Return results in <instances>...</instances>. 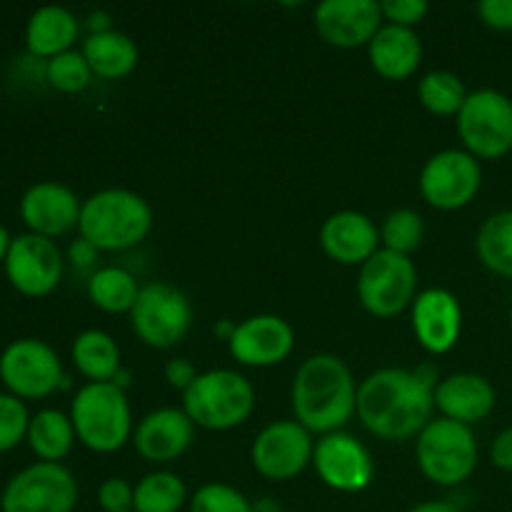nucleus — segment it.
<instances>
[{
	"label": "nucleus",
	"instance_id": "32",
	"mask_svg": "<svg viewBox=\"0 0 512 512\" xmlns=\"http://www.w3.org/2000/svg\"><path fill=\"white\" fill-rule=\"evenodd\" d=\"M425 235V225L420 213L410 208H398L383 220L380 225V243L385 245V250H393V253L408 255L413 250L420 248Z\"/></svg>",
	"mask_w": 512,
	"mask_h": 512
},
{
	"label": "nucleus",
	"instance_id": "38",
	"mask_svg": "<svg viewBox=\"0 0 512 512\" xmlns=\"http://www.w3.org/2000/svg\"><path fill=\"white\" fill-rule=\"evenodd\" d=\"M478 15L488 28L512 30V0H480Z\"/></svg>",
	"mask_w": 512,
	"mask_h": 512
},
{
	"label": "nucleus",
	"instance_id": "6",
	"mask_svg": "<svg viewBox=\"0 0 512 512\" xmlns=\"http://www.w3.org/2000/svg\"><path fill=\"white\" fill-rule=\"evenodd\" d=\"M415 458L430 483L450 488L465 483L473 475L478 465V440L470 425L448 418L430 420L418 435Z\"/></svg>",
	"mask_w": 512,
	"mask_h": 512
},
{
	"label": "nucleus",
	"instance_id": "5",
	"mask_svg": "<svg viewBox=\"0 0 512 512\" xmlns=\"http://www.w3.org/2000/svg\"><path fill=\"white\" fill-rule=\"evenodd\" d=\"M183 410L198 428L233 430L253 415L255 388L238 370H208L183 393Z\"/></svg>",
	"mask_w": 512,
	"mask_h": 512
},
{
	"label": "nucleus",
	"instance_id": "3",
	"mask_svg": "<svg viewBox=\"0 0 512 512\" xmlns=\"http://www.w3.org/2000/svg\"><path fill=\"white\" fill-rule=\"evenodd\" d=\"M153 228V210L143 195L125 188H108L90 195L80 208V238L98 250H128L143 243Z\"/></svg>",
	"mask_w": 512,
	"mask_h": 512
},
{
	"label": "nucleus",
	"instance_id": "40",
	"mask_svg": "<svg viewBox=\"0 0 512 512\" xmlns=\"http://www.w3.org/2000/svg\"><path fill=\"white\" fill-rule=\"evenodd\" d=\"M490 460H493L500 470L512 473V428L503 430V433L493 440V445H490Z\"/></svg>",
	"mask_w": 512,
	"mask_h": 512
},
{
	"label": "nucleus",
	"instance_id": "20",
	"mask_svg": "<svg viewBox=\"0 0 512 512\" xmlns=\"http://www.w3.org/2000/svg\"><path fill=\"white\" fill-rule=\"evenodd\" d=\"M83 203L70 188L60 183H38L20 200V218L43 238H58L78 228Z\"/></svg>",
	"mask_w": 512,
	"mask_h": 512
},
{
	"label": "nucleus",
	"instance_id": "26",
	"mask_svg": "<svg viewBox=\"0 0 512 512\" xmlns=\"http://www.w3.org/2000/svg\"><path fill=\"white\" fill-rule=\"evenodd\" d=\"M73 363L90 383H113L120 373V348L103 330H85L73 340Z\"/></svg>",
	"mask_w": 512,
	"mask_h": 512
},
{
	"label": "nucleus",
	"instance_id": "1",
	"mask_svg": "<svg viewBox=\"0 0 512 512\" xmlns=\"http://www.w3.org/2000/svg\"><path fill=\"white\" fill-rule=\"evenodd\" d=\"M438 370L383 368L368 375L358 388V418L383 440H410L433 420Z\"/></svg>",
	"mask_w": 512,
	"mask_h": 512
},
{
	"label": "nucleus",
	"instance_id": "21",
	"mask_svg": "<svg viewBox=\"0 0 512 512\" xmlns=\"http://www.w3.org/2000/svg\"><path fill=\"white\" fill-rule=\"evenodd\" d=\"M380 230L358 210L333 213L320 228V245L325 255L340 265H365L378 253Z\"/></svg>",
	"mask_w": 512,
	"mask_h": 512
},
{
	"label": "nucleus",
	"instance_id": "14",
	"mask_svg": "<svg viewBox=\"0 0 512 512\" xmlns=\"http://www.w3.org/2000/svg\"><path fill=\"white\" fill-rule=\"evenodd\" d=\"M313 465L318 478L338 493H360L375 478V463L368 448L355 435L343 430L318 440L313 450Z\"/></svg>",
	"mask_w": 512,
	"mask_h": 512
},
{
	"label": "nucleus",
	"instance_id": "41",
	"mask_svg": "<svg viewBox=\"0 0 512 512\" xmlns=\"http://www.w3.org/2000/svg\"><path fill=\"white\" fill-rule=\"evenodd\" d=\"M70 260H73V265H78V268H85V265H93L95 255H98V248L95 245H90L85 238H78L73 240V245H70Z\"/></svg>",
	"mask_w": 512,
	"mask_h": 512
},
{
	"label": "nucleus",
	"instance_id": "9",
	"mask_svg": "<svg viewBox=\"0 0 512 512\" xmlns=\"http://www.w3.org/2000/svg\"><path fill=\"white\" fill-rule=\"evenodd\" d=\"M130 325L150 348H175L193 325V305L175 285L150 283L140 288L138 300L130 310Z\"/></svg>",
	"mask_w": 512,
	"mask_h": 512
},
{
	"label": "nucleus",
	"instance_id": "24",
	"mask_svg": "<svg viewBox=\"0 0 512 512\" xmlns=\"http://www.w3.org/2000/svg\"><path fill=\"white\" fill-rule=\"evenodd\" d=\"M78 20L70 10L60 5H45L38 8L28 20L25 28V43L35 58H55L68 53L70 45L78 40Z\"/></svg>",
	"mask_w": 512,
	"mask_h": 512
},
{
	"label": "nucleus",
	"instance_id": "27",
	"mask_svg": "<svg viewBox=\"0 0 512 512\" xmlns=\"http://www.w3.org/2000/svg\"><path fill=\"white\" fill-rule=\"evenodd\" d=\"M28 443L43 463H58L75 443L73 420L60 410H40L30 418Z\"/></svg>",
	"mask_w": 512,
	"mask_h": 512
},
{
	"label": "nucleus",
	"instance_id": "29",
	"mask_svg": "<svg viewBox=\"0 0 512 512\" xmlns=\"http://www.w3.org/2000/svg\"><path fill=\"white\" fill-rule=\"evenodd\" d=\"M475 248L485 268L503 278H512V210L490 215L480 225Z\"/></svg>",
	"mask_w": 512,
	"mask_h": 512
},
{
	"label": "nucleus",
	"instance_id": "11",
	"mask_svg": "<svg viewBox=\"0 0 512 512\" xmlns=\"http://www.w3.org/2000/svg\"><path fill=\"white\" fill-rule=\"evenodd\" d=\"M63 378L65 373L60 358L43 340H15L0 355V380L15 398H45L60 388Z\"/></svg>",
	"mask_w": 512,
	"mask_h": 512
},
{
	"label": "nucleus",
	"instance_id": "43",
	"mask_svg": "<svg viewBox=\"0 0 512 512\" xmlns=\"http://www.w3.org/2000/svg\"><path fill=\"white\" fill-rule=\"evenodd\" d=\"M410 512H458V508L450 503H443V500H430V503L415 505Z\"/></svg>",
	"mask_w": 512,
	"mask_h": 512
},
{
	"label": "nucleus",
	"instance_id": "47",
	"mask_svg": "<svg viewBox=\"0 0 512 512\" xmlns=\"http://www.w3.org/2000/svg\"><path fill=\"white\" fill-rule=\"evenodd\" d=\"M510 320H512V315H510Z\"/></svg>",
	"mask_w": 512,
	"mask_h": 512
},
{
	"label": "nucleus",
	"instance_id": "4",
	"mask_svg": "<svg viewBox=\"0 0 512 512\" xmlns=\"http://www.w3.org/2000/svg\"><path fill=\"white\" fill-rule=\"evenodd\" d=\"M75 438L93 453H115L133 435V415L125 390L115 383H88L70 405Z\"/></svg>",
	"mask_w": 512,
	"mask_h": 512
},
{
	"label": "nucleus",
	"instance_id": "2",
	"mask_svg": "<svg viewBox=\"0 0 512 512\" xmlns=\"http://www.w3.org/2000/svg\"><path fill=\"white\" fill-rule=\"evenodd\" d=\"M295 420L310 433H338L358 413V385L338 355L320 353L303 360L293 378Z\"/></svg>",
	"mask_w": 512,
	"mask_h": 512
},
{
	"label": "nucleus",
	"instance_id": "30",
	"mask_svg": "<svg viewBox=\"0 0 512 512\" xmlns=\"http://www.w3.org/2000/svg\"><path fill=\"white\" fill-rule=\"evenodd\" d=\"M188 500L183 478L168 470H155L135 485L133 512H178Z\"/></svg>",
	"mask_w": 512,
	"mask_h": 512
},
{
	"label": "nucleus",
	"instance_id": "25",
	"mask_svg": "<svg viewBox=\"0 0 512 512\" xmlns=\"http://www.w3.org/2000/svg\"><path fill=\"white\" fill-rule=\"evenodd\" d=\"M83 58L88 60L93 75L103 80H120L130 75L138 65V45L130 35L120 30L90 33L83 40Z\"/></svg>",
	"mask_w": 512,
	"mask_h": 512
},
{
	"label": "nucleus",
	"instance_id": "39",
	"mask_svg": "<svg viewBox=\"0 0 512 512\" xmlns=\"http://www.w3.org/2000/svg\"><path fill=\"white\" fill-rule=\"evenodd\" d=\"M198 375V368H195L188 358H173L165 365V380H168L175 390H183V393L198 380Z\"/></svg>",
	"mask_w": 512,
	"mask_h": 512
},
{
	"label": "nucleus",
	"instance_id": "31",
	"mask_svg": "<svg viewBox=\"0 0 512 512\" xmlns=\"http://www.w3.org/2000/svg\"><path fill=\"white\" fill-rule=\"evenodd\" d=\"M418 100L423 103L425 110L433 115H458L460 108L468 100V90H465L463 80L448 70H433V73L423 75L418 83Z\"/></svg>",
	"mask_w": 512,
	"mask_h": 512
},
{
	"label": "nucleus",
	"instance_id": "45",
	"mask_svg": "<svg viewBox=\"0 0 512 512\" xmlns=\"http://www.w3.org/2000/svg\"><path fill=\"white\" fill-rule=\"evenodd\" d=\"M10 245H13V240H10L8 230H5L3 225H0V263H5V258H8Z\"/></svg>",
	"mask_w": 512,
	"mask_h": 512
},
{
	"label": "nucleus",
	"instance_id": "42",
	"mask_svg": "<svg viewBox=\"0 0 512 512\" xmlns=\"http://www.w3.org/2000/svg\"><path fill=\"white\" fill-rule=\"evenodd\" d=\"M88 25L93 33H105V30H113L110 28V15L103 13V10H98V13H90L88 15Z\"/></svg>",
	"mask_w": 512,
	"mask_h": 512
},
{
	"label": "nucleus",
	"instance_id": "34",
	"mask_svg": "<svg viewBox=\"0 0 512 512\" xmlns=\"http://www.w3.org/2000/svg\"><path fill=\"white\" fill-rule=\"evenodd\" d=\"M190 512H255L238 488L225 483H208L190 498Z\"/></svg>",
	"mask_w": 512,
	"mask_h": 512
},
{
	"label": "nucleus",
	"instance_id": "17",
	"mask_svg": "<svg viewBox=\"0 0 512 512\" xmlns=\"http://www.w3.org/2000/svg\"><path fill=\"white\" fill-rule=\"evenodd\" d=\"M295 330L280 315H253L235 328L228 340V350L240 365L250 368H270L293 353Z\"/></svg>",
	"mask_w": 512,
	"mask_h": 512
},
{
	"label": "nucleus",
	"instance_id": "37",
	"mask_svg": "<svg viewBox=\"0 0 512 512\" xmlns=\"http://www.w3.org/2000/svg\"><path fill=\"white\" fill-rule=\"evenodd\" d=\"M135 488L123 478H108L98 488V503L105 512H133Z\"/></svg>",
	"mask_w": 512,
	"mask_h": 512
},
{
	"label": "nucleus",
	"instance_id": "23",
	"mask_svg": "<svg viewBox=\"0 0 512 512\" xmlns=\"http://www.w3.org/2000/svg\"><path fill=\"white\" fill-rule=\"evenodd\" d=\"M368 60L385 80H408L423 60V43L413 28L383 25L368 45Z\"/></svg>",
	"mask_w": 512,
	"mask_h": 512
},
{
	"label": "nucleus",
	"instance_id": "8",
	"mask_svg": "<svg viewBox=\"0 0 512 512\" xmlns=\"http://www.w3.org/2000/svg\"><path fill=\"white\" fill-rule=\"evenodd\" d=\"M458 135L478 160H498L512 150V100L493 88L468 93L458 113Z\"/></svg>",
	"mask_w": 512,
	"mask_h": 512
},
{
	"label": "nucleus",
	"instance_id": "18",
	"mask_svg": "<svg viewBox=\"0 0 512 512\" xmlns=\"http://www.w3.org/2000/svg\"><path fill=\"white\" fill-rule=\"evenodd\" d=\"M195 423L185 410L158 408L145 415L133 430V445L153 465L173 463L193 445Z\"/></svg>",
	"mask_w": 512,
	"mask_h": 512
},
{
	"label": "nucleus",
	"instance_id": "33",
	"mask_svg": "<svg viewBox=\"0 0 512 512\" xmlns=\"http://www.w3.org/2000/svg\"><path fill=\"white\" fill-rule=\"evenodd\" d=\"M45 75H48V83L60 93H80V90L88 88L93 70H90L83 53L68 50V53H60L48 60Z\"/></svg>",
	"mask_w": 512,
	"mask_h": 512
},
{
	"label": "nucleus",
	"instance_id": "7",
	"mask_svg": "<svg viewBox=\"0 0 512 512\" xmlns=\"http://www.w3.org/2000/svg\"><path fill=\"white\" fill-rule=\"evenodd\" d=\"M418 268L408 255L380 248L358 275V300L373 318L388 320L415 300Z\"/></svg>",
	"mask_w": 512,
	"mask_h": 512
},
{
	"label": "nucleus",
	"instance_id": "10",
	"mask_svg": "<svg viewBox=\"0 0 512 512\" xmlns=\"http://www.w3.org/2000/svg\"><path fill=\"white\" fill-rule=\"evenodd\" d=\"M78 480L60 463H35L20 470L3 490V512H73Z\"/></svg>",
	"mask_w": 512,
	"mask_h": 512
},
{
	"label": "nucleus",
	"instance_id": "28",
	"mask_svg": "<svg viewBox=\"0 0 512 512\" xmlns=\"http://www.w3.org/2000/svg\"><path fill=\"white\" fill-rule=\"evenodd\" d=\"M138 280L123 268H100L90 275L88 280V298L93 300L95 308H100L103 313L118 315V313H130L138 300Z\"/></svg>",
	"mask_w": 512,
	"mask_h": 512
},
{
	"label": "nucleus",
	"instance_id": "13",
	"mask_svg": "<svg viewBox=\"0 0 512 512\" xmlns=\"http://www.w3.org/2000/svg\"><path fill=\"white\" fill-rule=\"evenodd\" d=\"M313 438L298 420H275L255 438L250 460L263 478L283 483L293 480L313 463Z\"/></svg>",
	"mask_w": 512,
	"mask_h": 512
},
{
	"label": "nucleus",
	"instance_id": "22",
	"mask_svg": "<svg viewBox=\"0 0 512 512\" xmlns=\"http://www.w3.org/2000/svg\"><path fill=\"white\" fill-rule=\"evenodd\" d=\"M435 408L443 418L473 425L488 418L495 408V388L475 373H455L435 388Z\"/></svg>",
	"mask_w": 512,
	"mask_h": 512
},
{
	"label": "nucleus",
	"instance_id": "35",
	"mask_svg": "<svg viewBox=\"0 0 512 512\" xmlns=\"http://www.w3.org/2000/svg\"><path fill=\"white\" fill-rule=\"evenodd\" d=\"M28 408L15 395H0V453L15 448L28 435Z\"/></svg>",
	"mask_w": 512,
	"mask_h": 512
},
{
	"label": "nucleus",
	"instance_id": "12",
	"mask_svg": "<svg viewBox=\"0 0 512 512\" xmlns=\"http://www.w3.org/2000/svg\"><path fill=\"white\" fill-rule=\"evenodd\" d=\"M420 193L433 208L460 210L470 205L483 183L480 160L468 150H440L420 170Z\"/></svg>",
	"mask_w": 512,
	"mask_h": 512
},
{
	"label": "nucleus",
	"instance_id": "36",
	"mask_svg": "<svg viewBox=\"0 0 512 512\" xmlns=\"http://www.w3.org/2000/svg\"><path fill=\"white\" fill-rule=\"evenodd\" d=\"M380 10H383V18L390 20V25L413 28L428 15L430 5L425 0H385L380 3Z\"/></svg>",
	"mask_w": 512,
	"mask_h": 512
},
{
	"label": "nucleus",
	"instance_id": "15",
	"mask_svg": "<svg viewBox=\"0 0 512 512\" xmlns=\"http://www.w3.org/2000/svg\"><path fill=\"white\" fill-rule=\"evenodd\" d=\"M5 273L13 288L28 298H43L53 293L63 278V258L58 245L43 235H20L8 250Z\"/></svg>",
	"mask_w": 512,
	"mask_h": 512
},
{
	"label": "nucleus",
	"instance_id": "19",
	"mask_svg": "<svg viewBox=\"0 0 512 512\" xmlns=\"http://www.w3.org/2000/svg\"><path fill=\"white\" fill-rule=\"evenodd\" d=\"M413 330L428 353L445 355L463 330V310L450 290L430 288L413 300Z\"/></svg>",
	"mask_w": 512,
	"mask_h": 512
},
{
	"label": "nucleus",
	"instance_id": "46",
	"mask_svg": "<svg viewBox=\"0 0 512 512\" xmlns=\"http://www.w3.org/2000/svg\"><path fill=\"white\" fill-rule=\"evenodd\" d=\"M113 383L118 385L120 390H125V388H128V383H130V373H128V370H123V368H120V373L115 375V380H113Z\"/></svg>",
	"mask_w": 512,
	"mask_h": 512
},
{
	"label": "nucleus",
	"instance_id": "44",
	"mask_svg": "<svg viewBox=\"0 0 512 512\" xmlns=\"http://www.w3.org/2000/svg\"><path fill=\"white\" fill-rule=\"evenodd\" d=\"M235 328H238V325H235L233 320H220V323L215 325V335H218V338H223V340H230V338H233Z\"/></svg>",
	"mask_w": 512,
	"mask_h": 512
},
{
	"label": "nucleus",
	"instance_id": "16",
	"mask_svg": "<svg viewBox=\"0 0 512 512\" xmlns=\"http://www.w3.org/2000/svg\"><path fill=\"white\" fill-rule=\"evenodd\" d=\"M383 10L375 0H323L315 5L313 23L333 48H363L383 28Z\"/></svg>",
	"mask_w": 512,
	"mask_h": 512
}]
</instances>
